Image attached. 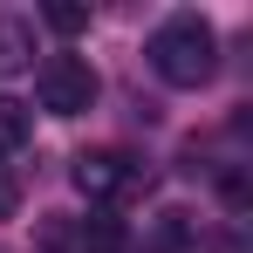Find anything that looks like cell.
Masks as SVG:
<instances>
[{
	"instance_id": "7a4b0ae2",
	"label": "cell",
	"mask_w": 253,
	"mask_h": 253,
	"mask_svg": "<svg viewBox=\"0 0 253 253\" xmlns=\"http://www.w3.org/2000/svg\"><path fill=\"white\" fill-rule=\"evenodd\" d=\"M35 96H42L48 117H89L96 96H103V83H96L89 55H48L35 69Z\"/></svg>"
},
{
	"instance_id": "3957f363",
	"label": "cell",
	"mask_w": 253,
	"mask_h": 253,
	"mask_svg": "<svg viewBox=\"0 0 253 253\" xmlns=\"http://www.w3.org/2000/svg\"><path fill=\"white\" fill-rule=\"evenodd\" d=\"M76 185H83V199H96V206H117V199H130L144 185V171L130 165L124 151H83L76 158Z\"/></svg>"
},
{
	"instance_id": "277c9868",
	"label": "cell",
	"mask_w": 253,
	"mask_h": 253,
	"mask_svg": "<svg viewBox=\"0 0 253 253\" xmlns=\"http://www.w3.org/2000/svg\"><path fill=\"white\" fill-rule=\"evenodd\" d=\"M35 62V21L28 14H0V76Z\"/></svg>"
},
{
	"instance_id": "5b68a950",
	"label": "cell",
	"mask_w": 253,
	"mask_h": 253,
	"mask_svg": "<svg viewBox=\"0 0 253 253\" xmlns=\"http://www.w3.org/2000/svg\"><path fill=\"white\" fill-rule=\"evenodd\" d=\"M192 212H158L151 219V233H144V253H178V247H192Z\"/></svg>"
},
{
	"instance_id": "8992f818",
	"label": "cell",
	"mask_w": 253,
	"mask_h": 253,
	"mask_svg": "<svg viewBox=\"0 0 253 253\" xmlns=\"http://www.w3.org/2000/svg\"><path fill=\"white\" fill-rule=\"evenodd\" d=\"M76 240H83V253H124V247H130L124 219H110V212H96V219H76Z\"/></svg>"
},
{
	"instance_id": "52a82bcc",
	"label": "cell",
	"mask_w": 253,
	"mask_h": 253,
	"mask_svg": "<svg viewBox=\"0 0 253 253\" xmlns=\"http://www.w3.org/2000/svg\"><path fill=\"white\" fill-rule=\"evenodd\" d=\"M28 137H35V117H28V103L0 96V158H7V151H21Z\"/></svg>"
},
{
	"instance_id": "9c48e42d",
	"label": "cell",
	"mask_w": 253,
	"mask_h": 253,
	"mask_svg": "<svg viewBox=\"0 0 253 253\" xmlns=\"http://www.w3.org/2000/svg\"><path fill=\"white\" fill-rule=\"evenodd\" d=\"M42 21L55 28V35H83V28H89V7H69V0H55V7H42Z\"/></svg>"
},
{
	"instance_id": "6da1fadb",
	"label": "cell",
	"mask_w": 253,
	"mask_h": 253,
	"mask_svg": "<svg viewBox=\"0 0 253 253\" xmlns=\"http://www.w3.org/2000/svg\"><path fill=\"white\" fill-rule=\"evenodd\" d=\"M144 55H151L158 83H171V89H206L212 76H219V35H212L206 14H171V21H158L151 42H144Z\"/></svg>"
},
{
	"instance_id": "30bf717a",
	"label": "cell",
	"mask_w": 253,
	"mask_h": 253,
	"mask_svg": "<svg viewBox=\"0 0 253 253\" xmlns=\"http://www.w3.org/2000/svg\"><path fill=\"white\" fill-rule=\"evenodd\" d=\"M14 212H21V171L0 165V219H14Z\"/></svg>"
},
{
	"instance_id": "ba28073f",
	"label": "cell",
	"mask_w": 253,
	"mask_h": 253,
	"mask_svg": "<svg viewBox=\"0 0 253 253\" xmlns=\"http://www.w3.org/2000/svg\"><path fill=\"white\" fill-rule=\"evenodd\" d=\"M35 247H42V253H83V240H76V219L48 212L42 226H35Z\"/></svg>"
}]
</instances>
